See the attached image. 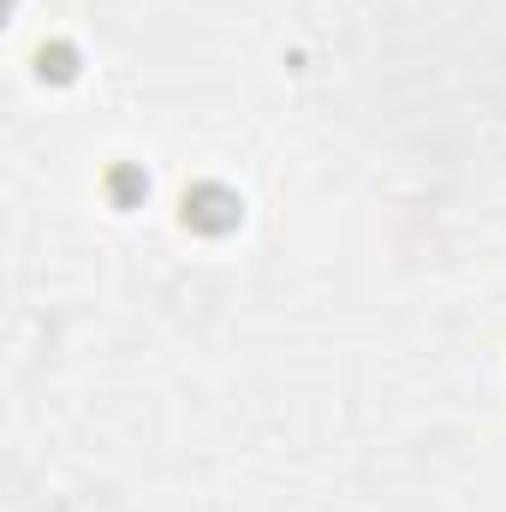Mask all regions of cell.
Listing matches in <instances>:
<instances>
[{"label": "cell", "mask_w": 506, "mask_h": 512, "mask_svg": "<svg viewBox=\"0 0 506 512\" xmlns=\"http://www.w3.org/2000/svg\"><path fill=\"white\" fill-rule=\"evenodd\" d=\"M185 221L233 227V221H239V203H233V197H221V191H203V197H185Z\"/></svg>", "instance_id": "6da1fadb"}]
</instances>
